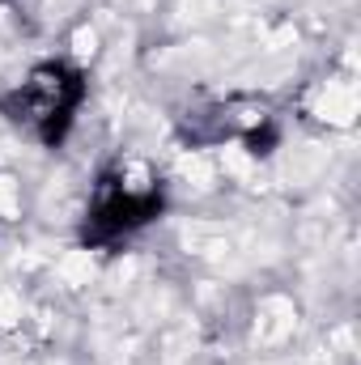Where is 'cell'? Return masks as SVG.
Instances as JSON below:
<instances>
[{
  "mask_svg": "<svg viewBox=\"0 0 361 365\" xmlns=\"http://www.w3.org/2000/svg\"><path fill=\"white\" fill-rule=\"evenodd\" d=\"M73 102H77V77L64 64H43V68H34L21 81V93H17V110L21 115L17 119L26 128H43L51 136L56 123L73 115Z\"/></svg>",
  "mask_w": 361,
  "mask_h": 365,
  "instance_id": "6da1fadb",
  "label": "cell"
}]
</instances>
